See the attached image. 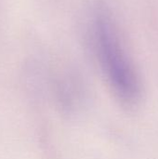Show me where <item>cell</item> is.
I'll list each match as a JSON object with an SVG mask.
<instances>
[{"label": "cell", "instance_id": "obj_1", "mask_svg": "<svg viewBox=\"0 0 158 159\" xmlns=\"http://www.w3.org/2000/svg\"><path fill=\"white\" fill-rule=\"evenodd\" d=\"M94 31L99 60L115 93L122 102L134 103L140 95L139 81L106 12L97 13Z\"/></svg>", "mask_w": 158, "mask_h": 159}]
</instances>
